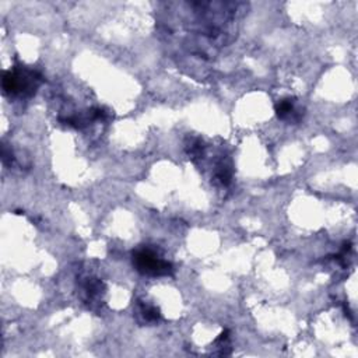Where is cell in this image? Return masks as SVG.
Here are the masks:
<instances>
[{"label": "cell", "instance_id": "cell-4", "mask_svg": "<svg viewBox=\"0 0 358 358\" xmlns=\"http://www.w3.org/2000/svg\"><path fill=\"white\" fill-rule=\"evenodd\" d=\"M141 315L147 322H158L159 320V310L155 306L141 305Z\"/></svg>", "mask_w": 358, "mask_h": 358}, {"label": "cell", "instance_id": "cell-3", "mask_svg": "<svg viewBox=\"0 0 358 358\" xmlns=\"http://www.w3.org/2000/svg\"><path fill=\"white\" fill-rule=\"evenodd\" d=\"M274 109H275V115L284 120H298L301 116V113H298L295 109L294 98H284V99L278 101L275 103Z\"/></svg>", "mask_w": 358, "mask_h": 358}, {"label": "cell", "instance_id": "cell-2", "mask_svg": "<svg viewBox=\"0 0 358 358\" xmlns=\"http://www.w3.org/2000/svg\"><path fill=\"white\" fill-rule=\"evenodd\" d=\"M133 266L136 270L144 275L161 277L171 275L173 273V267L168 260L159 257L150 248H140L133 252Z\"/></svg>", "mask_w": 358, "mask_h": 358}, {"label": "cell", "instance_id": "cell-1", "mask_svg": "<svg viewBox=\"0 0 358 358\" xmlns=\"http://www.w3.org/2000/svg\"><path fill=\"white\" fill-rule=\"evenodd\" d=\"M42 83V76L31 69H14L3 73L1 88L6 95L32 96Z\"/></svg>", "mask_w": 358, "mask_h": 358}]
</instances>
